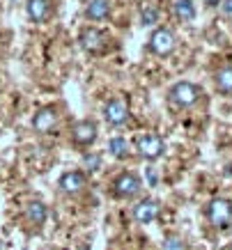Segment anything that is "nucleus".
Wrapping results in <instances>:
<instances>
[{
  "instance_id": "obj_15",
  "label": "nucleus",
  "mask_w": 232,
  "mask_h": 250,
  "mask_svg": "<svg viewBox=\"0 0 232 250\" xmlns=\"http://www.w3.org/2000/svg\"><path fill=\"white\" fill-rule=\"evenodd\" d=\"M172 14H175V19H177V21H182V23L193 21V19H195L193 0H175V5H172Z\"/></svg>"
},
{
  "instance_id": "obj_21",
  "label": "nucleus",
  "mask_w": 232,
  "mask_h": 250,
  "mask_svg": "<svg viewBox=\"0 0 232 250\" xmlns=\"http://www.w3.org/2000/svg\"><path fill=\"white\" fill-rule=\"evenodd\" d=\"M221 9H223V14L232 16V0H221Z\"/></svg>"
},
{
  "instance_id": "obj_2",
  "label": "nucleus",
  "mask_w": 232,
  "mask_h": 250,
  "mask_svg": "<svg viewBox=\"0 0 232 250\" xmlns=\"http://www.w3.org/2000/svg\"><path fill=\"white\" fill-rule=\"evenodd\" d=\"M205 216L214 229H228L232 225V202L228 197H211L205 207Z\"/></svg>"
},
{
  "instance_id": "obj_9",
  "label": "nucleus",
  "mask_w": 232,
  "mask_h": 250,
  "mask_svg": "<svg viewBox=\"0 0 232 250\" xmlns=\"http://www.w3.org/2000/svg\"><path fill=\"white\" fill-rule=\"evenodd\" d=\"M159 213H161V205H159V200H154V197H145L140 202H136V207H134V220L140 223V225L154 223L159 218Z\"/></svg>"
},
{
  "instance_id": "obj_12",
  "label": "nucleus",
  "mask_w": 232,
  "mask_h": 250,
  "mask_svg": "<svg viewBox=\"0 0 232 250\" xmlns=\"http://www.w3.org/2000/svg\"><path fill=\"white\" fill-rule=\"evenodd\" d=\"M25 14L32 23H44L51 16V0H28Z\"/></svg>"
},
{
  "instance_id": "obj_1",
  "label": "nucleus",
  "mask_w": 232,
  "mask_h": 250,
  "mask_svg": "<svg viewBox=\"0 0 232 250\" xmlns=\"http://www.w3.org/2000/svg\"><path fill=\"white\" fill-rule=\"evenodd\" d=\"M202 97V90L200 85L191 83V81H180V83H175L168 90V99H170V104L175 108H180V110H186V108H193Z\"/></svg>"
},
{
  "instance_id": "obj_19",
  "label": "nucleus",
  "mask_w": 232,
  "mask_h": 250,
  "mask_svg": "<svg viewBox=\"0 0 232 250\" xmlns=\"http://www.w3.org/2000/svg\"><path fill=\"white\" fill-rule=\"evenodd\" d=\"M140 21H142V25H154V23L159 21V9L145 5V7H142V14H140Z\"/></svg>"
},
{
  "instance_id": "obj_4",
  "label": "nucleus",
  "mask_w": 232,
  "mask_h": 250,
  "mask_svg": "<svg viewBox=\"0 0 232 250\" xmlns=\"http://www.w3.org/2000/svg\"><path fill=\"white\" fill-rule=\"evenodd\" d=\"M136 152L145 161H159L165 152V143L159 133H140L136 138Z\"/></svg>"
},
{
  "instance_id": "obj_6",
  "label": "nucleus",
  "mask_w": 232,
  "mask_h": 250,
  "mask_svg": "<svg viewBox=\"0 0 232 250\" xmlns=\"http://www.w3.org/2000/svg\"><path fill=\"white\" fill-rule=\"evenodd\" d=\"M97 136H99V126L94 120H81L71 126V143L76 147H92L97 143Z\"/></svg>"
},
{
  "instance_id": "obj_16",
  "label": "nucleus",
  "mask_w": 232,
  "mask_h": 250,
  "mask_svg": "<svg viewBox=\"0 0 232 250\" xmlns=\"http://www.w3.org/2000/svg\"><path fill=\"white\" fill-rule=\"evenodd\" d=\"M214 85H216V92L221 94H232V67H221L214 74Z\"/></svg>"
},
{
  "instance_id": "obj_8",
  "label": "nucleus",
  "mask_w": 232,
  "mask_h": 250,
  "mask_svg": "<svg viewBox=\"0 0 232 250\" xmlns=\"http://www.w3.org/2000/svg\"><path fill=\"white\" fill-rule=\"evenodd\" d=\"M58 106H42L35 113V117H32V129L37 131V133H42V136H46L48 131L55 129V124H58Z\"/></svg>"
},
{
  "instance_id": "obj_5",
  "label": "nucleus",
  "mask_w": 232,
  "mask_h": 250,
  "mask_svg": "<svg viewBox=\"0 0 232 250\" xmlns=\"http://www.w3.org/2000/svg\"><path fill=\"white\" fill-rule=\"evenodd\" d=\"M111 188H113V195L117 197V200H131V197H136L142 190V182L138 174L122 172L113 179Z\"/></svg>"
},
{
  "instance_id": "obj_3",
  "label": "nucleus",
  "mask_w": 232,
  "mask_h": 250,
  "mask_svg": "<svg viewBox=\"0 0 232 250\" xmlns=\"http://www.w3.org/2000/svg\"><path fill=\"white\" fill-rule=\"evenodd\" d=\"M150 51L159 58H168V55L175 53V48H177V37H175V32L170 28H154V32L150 35Z\"/></svg>"
},
{
  "instance_id": "obj_22",
  "label": "nucleus",
  "mask_w": 232,
  "mask_h": 250,
  "mask_svg": "<svg viewBox=\"0 0 232 250\" xmlns=\"http://www.w3.org/2000/svg\"><path fill=\"white\" fill-rule=\"evenodd\" d=\"M205 5H207V7H218L221 0H205Z\"/></svg>"
},
{
  "instance_id": "obj_17",
  "label": "nucleus",
  "mask_w": 232,
  "mask_h": 250,
  "mask_svg": "<svg viewBox=\"0 0 232 250\" xmlns=\"http://www.w3.org/2000/svg\"><path fill=\"white\" fill-rule=\"evenodd\" d=\"M108 152L115 156V159H127V154H129V145L127 140L122 136H115L108 140Z\"/></svg>"
},
{
  "instance_id": "obj_10",
  "label": "nucleus",
  "mask_w": 232,
  "mask_h": 250,
  "mask_svg": "<svg viewBox=\"0 0 232 250\" xmlns=\"http://www.w3.org/2000/svg\"><path fill=\"white\" fill-rule=\"evenodd\" d=\"M78 42H81V48L83 51H88V53H101L106 48V42H108V37H106L101 30H97V28H83L81 35H78Z\"/></svg>"
},
{
  "instance_id": "obj_13",
  "label": "nucleus",
  "mask_w": 232,
  "mask_h": 250,
  "mask_svg": "<svg viewBox=\"0 0 232 250\" xmlns=\"http://www.w3.org/2000/svg\"><path fill=\"white\" fill-rule=\"evenodd\" d=\"M46 218H48V209H46L44 202L35 200V202H30V205L25 207V220H28L30 225L42 228V225L46 223Z\"/></svg>"
},
{
  "instance_id": "obj_7",
  "label": "nucleus",
  "mask_w": 232,
  "mask_h": 250,
  "mask_svg": "<svg viewBox=\"0 0 232 250\" xmlns=\"http://www.w3.org/2000/svg\"><path fill=\"white\" fill-rule=\"evenodd\" d=\"M104 120L115 129L124 126L129 122V104L122 97H113L104 106Z\"/></svg>"
},
{
  "instance_id": "obj_11",
  "label": "nucleus",
  "mask_w": 232,
  "mask_h": 250,
  "mask_svg": "<svg viewBox=\"0 0 232 250\" xmlns=\"http://www.w3.org/2000/svg\"><path fill=\"white\" fill-rule=\"evenodd\" d=\"M58 186H60L62 193H67V195H78V193H83L85 186H88V177H85V172H81V170H67V172L60 177Z\"/></svg>"
},
{
  "instance_id": "obj_18",
  "label": "nucleus",
  "mask_w": 232,
  "mask_h": 250,
  "mask_svg": "<svg viewBox=\"0 0 232 250\" xmlns=\"http://www.w3.org/2000/svg\"><path fill=\"white\" fill-rule=\"evenodd\" d=\"M161 250H188V248H186V241H184L182 236L170 234V236H165V239H163Z\"/></svg>"
},
{
  "instance_id": "obj_14",
  "label": "nucleus",
  "mask_w": 232,
  "mask_h": 250,
  "mask_svg": "<svg viewBox=\"0 0 232 250\" xmlns=\"http://www.w3.org/2000/svg\"><path fill=\"white\" fill-rule=\"evenodd\" d=\"M111 14V0H90L85 7V16L90 21H104Z\"/></svg>"
},
{
  "instance_id": "obj_20",
  "label": "nucleus",
  "mask_w": 232,
  "mask_h": 250,
  "mask_svg": "<svg viewBox=\"0 0 232 250\" xmlns=\"http://www.w3.org/2000/svg\"><path fill=\"white\" fill-rule=\"evenodd\" d=\"M83 163H85V167H88L90 172H97L101 159H99L97 154H85V156H83Z\"/></svg>"
}]
</instances>
